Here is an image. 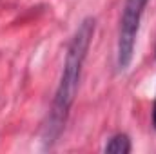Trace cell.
Listing matches in <instances>:
<instances>
[{
  "instance_id": "obj_1",
  "label": "cell",
  "mask_w": 156,
  "mask_h": 154,
  "mask_svg": "<svg viewBox=\"0 0 156 154\" xmlns=\"http://www.w3.org/2000/svg\"><path fill=\"white\" fill-rule=\"evenodd\" d=\"M94 27H96L94 18L89 16V18L82 20V24L78 26V29L75 31L73 38L67 45L62 76H60V82H58L55 100H53V105H51V113H49V120H47V125H45V142L47 143H53L66 127L69 111H71L73 102L76 98L82 67H83V62L87 58L91 40L94 37Z\"/></svg>"
},
{
  "instance_id": "obj_2",
  "label": "cell",
  "mask_w": 156,
  "mask_h": 154,
  "mask_svg": "<svg viewBox=\"0 0 156 154\" xmlns=\"http://www.w3.org/2000/svg\"><path fill=\"white\" fill-rule=\"evenodd\" d=\"M147 0H125L122 18H120V31L116 44V65L120 71H125L134 56L136 37L140 31L142 15L145 9Z\"/></svg>"
},
{
  "instance_id": "obj_3",
  "label": "cell",
  "mask_w": 156,
  "mask_h": 154,
  "mask_svg": "<svg viewBox=\"0 0 156 154\" xmlns=\"http://www.w3.org/2000/svg\"><path fill=\"white\" fill-rule=\"evenodd\" d=\"M104 151L109 154H127L131 152V140L127 134H116L107 142Z\"/></svg>"
},
{
  "instance_id": "obj_4",
  "label": "cell",
  "mask_w": 156,
  "mask_h": 154,
  "mask_svg": "<svg viewBox=\"0 0 156 154\" xmlns=\"http://www.w3.org/2000/svg\"><path fill=\"white\" fill-rule=\"evenodd\" d=\"M153 125L156 129V102H154V107H153Z\"/></svg>"
}]
</instances>
